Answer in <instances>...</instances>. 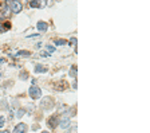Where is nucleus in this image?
<instances>
[{
	"mask_svg": "<svg viewBox=\"0 0 150 133\" xmlns=\"http://www.w3.org/2000/svg\"><path fill=\"white\" fill-rule=\"evenodd\" d=\"M24 113V110L22 109V110H19V112H18V117H22V114Z\"/></svg>",
	"mask_w": 150,
	"mask_h": 133,
	"instance_id": "16",
	"label": "nucleus"
},
{
	"mask_svg": "<svg viewBox=\"0 0 150 133\" xmlns=\"http://www.w3.org/2000/svg\"><path fill=\"white\" fill-rule=\"evenodd\" d=\"M36 27H38L39 31L44 32V31H47V28H48V24H47L46 22H38V24H36Z\"/></svg>",
	"mask_w": 150,
	"mask_h": 133,
	"instance_id": "5",
	"label": "nucleus"
},
{
	"mask_svg": "<svg viewBox=\"0 0 150 133\" xmlns=\"http://www.w3.org/2000/svg\"><path fill=\"white\" fill-rule=\"evenodd\" d=\"M40 0H30V7L32 8H40Z\"/></svg>",
	"mask_w": 150,
	"mask_h": 133,
	"instance_id": "7",
	"label": "nucleus"
},
{
	"mask_svg": "<svg viewBox=\"0 0 150 133\" xmlns=\"http://www.w3.org/2000/svg\"><path fill=\"white\" fill-rule=\"evenodd\" d=\"M55 44H58V46H63V44H66V40L64 39H58V40H55Z\"/></svg>",
	"mask_w": 150,
	"mask_h": 133,
	"instance_id": "13",
	"label": "nucleus"
},
{
	"mask_svg": "<svg viewBox=\"0 0 150 133\" xmlns=\"http://www.w3.org/2000/svg\"><path fill=\"white\" fill-rule=\"evenodd\" d=\"M70 75H71V77H74V78L77 77V66L71 67V70H70Z\"/></svg>",
	"mask_w": 150,
	"mask_h": 133,
	"instance_id": "11",
	"label": "nucleus"
},
{
	"mask_svg": "<svg viewBox=\"0 0 150 133\" xmlns=\"http://www.w3.org/2000/svg\"><path fill=\"white\" fill-rule=\"evenodd\" d=\"M28 94H30L31 98L38 100V98L42 97V90H40V87L36 86V85H32V86L30 87V90H28Z\"/></svg>",
	"mask_w": 150,
	"mask_h": 133,
	"instance_id": "1",
	"label": "nucleus"
},
{
	"mask_svg": "<svg viewBox=\"0 0 150 133\" xmlns=\"http://www.w3.org/2000/svg\"><path fill=\"white\" fill-rule=\"evenodd\" d=\"M27 125L26 124H19V125H16L15 126V129H14V133H27Z\"/></svg>",
	"mask_w": 150,
	"mask_h": 133,
	"instance_id": "3",
	"label": "nucleus"
},
{
	"mask_svg": "<svg viewBox=\"0 0 150 133\" xmlns=\"http://www.w3.org/2000/svg\"><path fill=\"white\" fill-rule=\"evenodd\" d=\"M35 71H36V73H46V71H47V67L38 65V66L35 67Z\"/></svg>",
	"mask_w": 150,
	"mask_h": 133,
	"instance_id": "9",
	"label": "nucleus"
},
{
	"mask_svg": "<svg viewBox=\"0 0 150 133\" xmlns=\"http://www.w3.org/2000/svg\"><path fill=\"white\" fill-rule=\"evenodd\" d=\"M4 122H5V117L4 116H0V128L4 126Z\"/></svg>",
	"mask_w": 150,
	"mask_h": 133,
	"instance_id": "14",
	"label": "nucleus"
},
{
	"mask_svg": "<svg viewBox=\"0 0 150 133\" xmlns=\"http://www.w3.org/2000/svg\"><path fill=\"white\" fill-rule=\"evenodd\" d=\"M5 4H7V1H5V0H0V12H1L4 8H5Z\"/></svg>",
	"mask_w": 150,
	"mask_h": 133,
	"instance_id": "12",
	"label": "nucleus"
},
{
	"mask_svg": "<svg viewBox=\"0 0 150 133\" xmlns=\"http://www.w3.org/2000/svg\"><path fill=\"white\" fill-rule=\"evenodd\" d=\"M16 55H18V57H19V55H23V57H28V55H31V51L22 50V51H19V53H16Z\"/></svg>",
	"mask_w": 150,
	"mask_h": 133,
	"instance_id": "10",
	"label": "nucleus"
},
{
	"mask_svg": "<svg viewBox=\"0 0 150 133\" xmlns=\"http://www.w3.org/2000/svg\"><path fill=\"white\" fill-rule=\"evenodd\" d=\"M59 126H60L62 129H66V128H69V126H70V118H69V117L63 118V120L59 122Z\"/></svg>",
	"mask_w": 150,
	"mask_h": 133,
	"instance_id": "6",
	"label": "nucleus"
},
{
	"mask_svg": "<svg viewBox=\"0 0 150 133\" xmlns=\"http://www.w3.org/2000/svg\"><path fill=\"white\" fill-rule=\"evenodd\" d=\"M42 133H48V132H42Z\"/></svg>",
	"mask_w": 150,
	"mask_h": 133,
	"instance_id": "19",
	"label": "nucleus"
},
{
	"mask_svg": "<svg viewBox=\"0 0 150 133\" xmlns=\"http://www.w3.org/2000/svg\"><path fill=\"white\" fill-rule=\"evenodd\" d=\"M10 10L14 14H19L23 10V5H22V3H19V0H11L10 1Z\"/></svg>",
	"mask_w": 150,
	"mask_h": 133,
	"instance_id": "2",
	"label": "nucleus"
},
{
	"mask_svg": "<svg viewBox=\"0 0 150 133\" xmlns=\"http://www.w3.org/2000/svg\"><path fill=\"white\" fill-rule=\"evenodd\" d=\"M47 50H48V53H54V51H55V47H52V46H47Z\"/></svg>",
	"mask_w": 150,
	"mask_h": 133,
	"instance_id": "15",
	"label": "nucleus"
},
{
	"mask_svg": "<svg viewBox=\"0 0 150 133\" xmlns=\"http://www.w3.org/2000/svg\"><path fill=\"white\" fill-rule=\"evenodd\" d=\"M48 125H50L51 128L58 126L59 125V117H58V116H52V118H50V120H48Z\"/></svg>",
	"mask_w": 150,
	"mask_h": 133,
	"instance_id": "4",
	"label": "nucleus"
},
{
	"mask_svg": "<svg viewBox=\"0 0 150 133\" xmlns=\"http://www.w3.org/2000/svg\"><path fill=\"white\" fill-rule=\"evenodd\" d=\"M0 15L3 16V18H10V15H11V10H10V7H5V8H4Z\"/></svg>",
	"mask_w": 150,
	"mask_h": 133,
	"instance_id": "8",
	"label": "nucleus"
},
{
	"mask_svg": "<svg viewBox=\"0 0 150 133\" xmlns=\"http://www.w3.org/2000/svg\"><path fill=\"white\" fill-rule=\"evenodd\" d=\"M0 133H10V132H8V130H1Z\"/></svg>",
	"mask_w": 150,
	"mask_h": 133,
	"instance_id": "17",
	"label": "nucleus"
},
{
	"mask_svg": "<svg viewBox=\"0 0 150 133\" xmlns=\"http://www.w3.org/2000/svg\"><path fill=\"white\" fill-rule=\"evenodd\" d=\"M1 62H3V59H0V63H1Z\"/></svg>",
	"mask_w": 150,
	"mask_h": 133,
	"instance_id": "18",
	"label": "nucleus"
}]
</instances>
